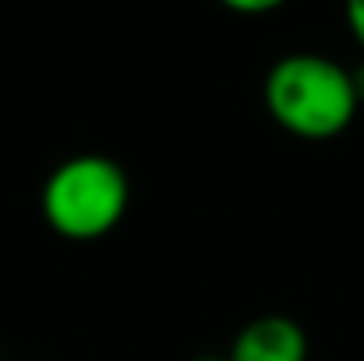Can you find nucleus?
I'll return each instance as SVG.
<instances>
[{
	"label": "nucleus",
	"mask_w": 364,
	"mask_h": 361,
	"mask_svg": "<svg viewBox=\"0 0 364 361\" xmlns=\"http://www.w3.org/2000/svg\"><path fill=\"white\" fill-rule=\"evenodd\" d=\"M262 96L269 117L304 142L343 135L361 110L354 71L322 53L279 57L265 75Z\"/></svg>",
	"instance_id": "f257e3e1"
},
{
	"label": "nucleus",
	"mask_w": 364,
	"mask_h": 361,
	"mask_svg": "<svg viewBox=\"0 0 364 361\" xmlns=\"http://www.w3.org/2000/svg\"><path fill=\"white\" fill-rule=\"evenodd\" d=\"M127 202L131 181L124 167L100 152H82L57 163L39 195L46 227L68 241L107 238L124 220Z\"/></svg>",
	"instance_id": "f03ea898"
},
{
	"label": "nucleus",
	"mask_w": 364,
	"mask_h": 361,
	"mask_svg": "<svg viewBox=\"0 0 364 361\" xmlns=\"http://www.w3.org/2000/svg\"><path fill=\"white\" fill-rule=\"evenodd\" d=\"M227 361H308V333L287 315H258L234 337Z\"/></svg>",
	"instance_id": "7ed1b4c3"
},
{
	"label": "nucleus",
	"mask_w": 364,
	"mask_h": 361,
	"mask_svg": "<svg viewBox=\"0 0 364 361\" xmlns=\"http://www.w3.org/2000/svg\"><path fill=\"white\" fill-rule=\"evenodd\" d=\"M223 7L237 11V14H269L276 7H283L287 0H220Z\"/></svg>",
	"instance_id": "20e7f679"
},
{
	"label": "nucleus",
	"mask_w": 364,
	"mask_h": 361,
	"mask_svg": "<svg viewBox=\"0 0 364 361\" xmlns=\"http://www.w3.org/2000/svg\"><path fill=\"white\" fill-rule=\"evenodd\" d=\"M343 14H347L350 36L358 39V46L364 50V0H343Z\"/></svg>",
	"instance_id": "39448f33"
},
{
	"label": "nucleus",
	"mask_w": 364,
	"mask_h": 361,
	"mask_svg": "<svg viewBox=\"0 0 364 361\" xmlns=\"http://www.w3.org/2000/svg\"><path fill=\"white\" fill-rule=\"evenodd\" d=\"M354 85H358V96H361V103H364V64L354 71Z\"/></svg>",
	"instance_id": "423d86ee"
}]
</instances>
